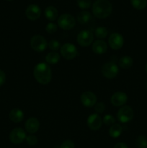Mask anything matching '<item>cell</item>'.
I'll return each mask as SVG.
<instances>
[{
  "instance_id": "obj_1",
  "label": "cell",
  "mask_w": 147,
  "mask_h": 148,
  "mask_svg": "<svg viewBox=\"0 0 147 148\" xmlns=\"http://www.w3.org/2000/svg\"><path fill=\"white\" fill-rule=\"evenodd\" d=\"M33 75L37 82L41 85H47L52 79L51 69L48 64L41 62L35 66Z\"/></svg>"
},
{
  "instance_id": "obj_2",
  "label": "cell",
  "mask_w": 147,
  "mask_h": 148,
  "mask_svg": "<svg viewBox=\"0 0 147 148\" xmlns=\"http://www.w3.org/2000/svg\"><path fill=\"white\" fill-rule=\"evenodd\" d=\"M112 6L108 0H96L92 5V12L96 17L105 19L112 13Z\"/></svg>"
},
{
  "instance_id": "obj_3",
  "label": "cell",
  "mask_w": 147,
  "mask_h": 148,
  "mask_svg": "<svg viewBox=\"0 0 147 148\" xmlns=\"http://www.w3.org/2000/svg\"><path fill=\"white\" fill-rule=\"evenodd\" d=\"M61 54L63 59L71 60L78 56V50L76 46L71 43H64L60 49Z\"/></svg>"
},
{
  "instance_id": "obj_4",
  "label": "cell",
  "mask_w": 147,
  "mask_h": 148,
  "mask_svg": "<svg viewBox=\"0 0 147 148\" xmlns=\"http://www.w3.org/2000/svg\"><path fill=\"white\" fill-rule=\"evenodd\" d=\"M119 72L118 66L114 62L105 63L102 66V74L108 79H113Z\"/></svg>"
},
{
  "instance_id": "obj_5",
  "label": "cell",
  "mask_w": 147,
  "mask_h": 148,
  "mask_svg": "<svg viewBox=\"0 0 147 148\" xmlns=\"http://www.w3.org/2000/svg\"><path fill=\"white\" fill-rule=\"evenodd\" d=\"M134 116L133 110L129 106H123L118 111L117 117L118 121L122 124H125L133 119Z\"/></svg>"
},
{
  "instance_id": "obj_6",
  "label": "cell",
  "mask_w": 147,
  "mask_h": 148,
  "mask_svg": "<svg viewBox=\"0 0 147 148\" xmlns=\"http://www.w3.org/2000/svg\"><path fill=\"white\" fill-rule=\"evenodd\" d=\"M76 24L75 19L71 14H63L58 19V25L64 30H71Z\"/></svg>"
},
{
  "instance_id": "obj_7",
  "label": "cell",
  "mask_w": 147,
  "mask_h": 148,
  "mask_svg": "<svg viewBox=\"0 0 147 148\" xmlns=\"http://www.w3.org/2000/svg\"><path fill=\"white\" fill-rule=\"evenodd\" d=\"M30 46L35 51L43 52L48 47V43L43 36L40 35H35L31 38Z\"/></svg>"
},
{
  "instance_id": "obj_8",
  "label": "cell",
  "mask_w": 147,
  "mask_h": 148,
  "mask_svg": "<svg viewBox=\"0 0 147 148\" xmlns=\"http://www.w3.org/2000/svg\"><path fill=\"white\" fill-rule=\"evenodd\" d=\"M94 40V36L92 32L87 30H84L79 32L78 34L76 40L79 46L82 47H87L90 46Z\"/></svg>"
},
{
  "instance_id": "obj_9",
  "label": "cell",
  "mask_w": 147,
  "mask_h": 148,
  "mask_svg": "<svg viewBox=\"0 0 147 148\" xmlns=\"http://www.w3.org/2000/svg\"><path fill=\"white\" fill-rule=\"evenodd\" d=\"M26 133L22 128H15L11 131L10 134V140L14 145H19L26 139Z\"/></svg>"
},
{
  "instance_id": "obj_10",
  "label": "cell",
  "mask_w": 147,
  "mask_h": 148,
  "mask_svg": "<svg viewBox=\"0 0 147 148\" xmlns=\"http://www.w3.org/2000/svg\"><path fill=\"white\" fill-rule=\"evenodd\" d=\"M110 47L113 50H118L121 49L124 44V38L121 34L118 33H113L110 36L108 39Z\"/></svg>"
},
{
  "instance_id": "obj_11",
  "label": "cell",
  "mask_w": 147,
  "mask_h": 148,
  "mask_svg": "<svg viewBox=\"0 0 147 148\" xmlns=\"http://www.w3.org/2000/svg\"><path fill=\"white\" fill-rule=\"evenodd\" d=\"M96 95L91 91H86L84 92L81 95V102L82 105L85 107H92L95 106L97 103Z\"/></svg>"
},
{
  "instance_id": "obj_12",
  "label": "cell",
  "mask_w": 147,
  "mask_h": 148,
  "mask_svg": "<svg viewBox=\"0 0 147 148\" xmlns=\"http://www.w3.org/2000/svg\"><path fill=\"white\" fill-rule=\"evenodd\" d=\"M127 101H128V95H126L125 92H122V91L115 92L110 98L112 105L117 107L123 106L126 103Z\"/></svg>"
},
{
  "instance_id": "obj_13",
  "label": "cell",
  "mask_w": 147,
  "mask_h": 148,
  "mask_svg": "<svg viewBox=\"0 0 147 148\" xmlns=\"http://www.w3.org/2000/svg\"><path fill=\"white\" fill-rule=\"evenodd\" d=\"M40 14H41V10H40V7H39L38 5H37V4H30V5L26 8L25 15L29 20H37V19L40 17Z\"/></svg>"
},
{
  "instance_id": "obj_14",
  "label": "cell",
  "mask_w": 147,
  "mask_h": 148,
  "mask_svg": "<svg viewBox=\"0 0 147 148\" xmlns=\"http://www.w3.org/2000/svg\"><path fill=\"white\" fill-rule=\"evenodd\" d=\"M102 124V119L97 114H92L88 117L87 125L90 130L96 131L100 129Z\"/></svg>"
},
{
  "instance_id": "obj_15",
  "label": "cell",
  "mask_w": 147,
  "mask_h": 148,
  "mask_svg": "<svg viewBox=\"0 0 147 148\" xmlns=\"http://www.w3.org/2000/svg\"><path fill=\"white\" fill-rule=\"evenodd\" d=\"M25 130L30 134H34L38 131L40 128V121L35 117L28 119L24 124Z\"/></svg>"
},
{
  "instance_id": "obj_16",
  "label": "cell",
  "mask_w": 147,
  "mask_h": 148,
  "mask_svg": "<svg viewBox=\"0 0 147 148\" xmlns=\"http://www.w3.org/2000/svg\"><path fill=\"white\" fill-rule=\"evenodd\" d=\"M92 49L96 54H103L108 51V44L102 40H97L92 43Z\"/></svg>"
},
{
  "instance_id": "obj_17",
  "label": "cell",
  "mask_w": 147,
  "mask_h": 148,
  "mask_svg": "<svg viewBox=\"0 0 147 148\" xmlns=\"http://www.w3.org/2000/svg\"><path fill=\"white\" fill-rule=\"evenodd\" d=\"M10 120L14 123H20L24 119V113L20 108H13L10 112Z\"/></svg>"
},
{
  "instance_id": "obj_18",
  "label": "cell",
  "mask_w": 147,
  "mask_h": 148,
  "mask_svg": "<svg viewBox=\"0 0 147 148\" xmlns=\"http://www.w3.org/2000/svg\"><path fill=\"white\" fill-rule=\"evenodd\" d=\"M45 16L50 21H54L58 17V10L53 6H48L45 10Z\"/></svg>"
},
{
  "instance_id": "obj_19",
  "label": "cell",
  "mask_w": 147,
  "mask_h": 148,
  "mask_svg": "<svg viewBox=\"0 0 147 148\" xmlns=\"http://www.w3.org/2000/svg\"><path fill=\"white\" fill-rule=\"evenodd\" d=\"M118 64L122 69H129L133 64V59L130 56H122L119 59Z\"/></svg>"
},
{
  "instance_id": "obj_20",
  "label": "cell",
  "mask_w": 147,
  "mask_h": 148,
  "mask_svg": "<svg viewBox=\"0 0 147 148\" xmlns=\"http://www.w3.org/2000/svg\"><path fill=\"white\" fill-rule=\"evenodd\" d=\"M122 132V127L118 124H114L109 130V134L112 138H118L121 135Z\"/></svg>"
},
{
  "instance_id": "obj_21",
  "label": "cell",
  "mask_w": 147,
  "mask_h": 148,
  "mask_svg": "<svg viewBox=\"0 0 147 148\" xmlns=\"http://www.w3.org/2000/svg\"><path fill=\"white\" fill-rule=\"evenodd\" d=\"M60 55L56 51H51L46 56V61L49 64H56L60 61Z\"/></svg>"
},
{
  "instance_id": "obj_22",
  "label": "cell",
  "mask_w": 147,
  "mask_h": 148,
  "mask_svg": "<svg viewBox=\"0 0 147 148\" xmlns=\"http://www.w3.org/2000/svg\"><path fill=\"white\" fill-rule=\"evenodd\" d=\"M92 19V15L87 11H82L77 16V20L80 24H86Z\"/></svg>"
},
{
  "instance_id": "obj_23",
  "label": "cell",
  "mask_w": 147,
  "mask_h": 148,
  "mask_svg": "<svg viewBox=\"0 0 147 148\" xmlns=\"http://www.w3.org/2000/svg\"><path fill=\"white\" fill-rule=\"evenodd\" d=\"M95 36L99 39H104L108 36V29L103 26H99L96 28L95 31Z\"/></svg>"
},
{
  "instance_id": "obj_24",
  "label": "cell",
  "mask_w": 147,
  "mask_h": 148,
  "mask_svg": "<svg viewBox=\"0 0 147 148\" xmlns=\"http://www.w3.org/2000/svg\"><path fill=\"white\" fill-rule=\"evenodd\" d=\"M133 7L138 10L145 9L147 6V0H131Z\"/></svg>"
},
{
  "instance_id": "obj_25",
  "label": "cell",
  "mask_w": 147,
  "mask_h": 148,
  "mask_svg": "<svg viewBox=\"0 0 147 148\" xmlns=\"http://www.w3.org/2000/svg\"><path fill=\"white\" fill-rule=\"evenodd\" d=\"M136 145L138 148H147V138L144 135L138 137L136 140Z\"/></svg>"
},
{
  "instance_id": "obj_26",
  "label": "cell",
  "mask_w": 147,
  "mask_h": 148,
  "mask_svg": "<svg viewBox=\"0 0 147 148\" xmlns=\"http://www.w3.org/2000/svg\"><path fill=\"white\" fill-rule=\"evenodd\" d=\"M48 46L50 50L56 51H58L59 49H61V43L58 40L53 39V40L49 41V43H48Z\"/></svg>"
},
{
  "instance_id": "obj_27",
  "label": "cell",
  "mask_w": 147,
  "mask_h": 148,
  "mask_svg": "<svg viewBox=\"0 0 147 148\" xmlns=\"http://www.w3.org/2000/svg\"><path fill=\"white\" fill-rule=\"evenodd\" d=\"M104 124L107 126H112L115 124V119L113 116H112L111 114H107L105 116L103 117V119H102Z\"/></svg>"
},
{
  "instance_id": "obj_28",
  "label": "cell",
  "mask_w": 147,
  "mask_h": 148,
  "mask_svg": "<svg viewBox=\"0 0 147 148\" xmlns=\"http://www.w3.org/2000/svg\"><path fill=\"white\" fill-rule=\"evenodd\" d=\"M77 5L79 8L82 9V10H85V9H88L90 7L91 4H92V1L91 0H77Z\"/></svg>"
},
{
  "instance_id": "obj_29",
  "label": "cell",
  "mask_w": 147,
  "mask_h": 148,
  "mask_svg": "<svg viewBox=\"0 0 147 148\" xmlns=\"http://www.w3.org/2000/svg\"><path fill=\"white\" fill-rule=\"evenodd\" d=\"M26 142H27V144L30 146L35 145L37 143V138L36 136L33 135V134H30V135L27 136L25 139Z\"/></svg>"
},
{
  "instance_id": "obj_30",
  "label": "cell",
  "mask_w": 147,
  "mask_h": 148,
  "mask_svg": "<svg viewBox=\"0 0 147 148\" xmlns=\"http://www.w3.org/2000/svg\"><path fill=\"white\" fill-rule=\"evenodd\" d=\"M58 26L56 25V24L53 23H49L48 24L46 25V30L48 33L49 34H52V33H54L57 30Z\"/></svg>"
},
{
  "instance_id": "obj_31",
  "label": "cell",
  "mask_w": 147,
  "mask_h": 148,
  "mask_svg": "<svg viewBox=\"0 0 147 148\" xmlns=\"http://www.w3.org/2000/svg\"><path fill=\"white\" fill-rule=\"evenodd\" d=\"M105 110V105L104 103H97L95 105V111L97 114H102Z\"/></svg>"
},
{
  "instance_id": "obj_32",
  "label": "cell",
  "mask_w": 147,
  "mask_h": 148,
  "mask_svg": "<svg viewBox=\"0 0 147 148\" xmlns=\"http://www.w3.org/2000/svg\"><path fill=\"white\" fill-rule=\"evenodd\" d=\"M75 145L73 141L70 140H65L64 142L62 143V144L61 145L60 148H74Z\"/></svg>"
},
{
  "instance_id": "obj_33",
  "label": "cell",
  "mask_w": 147,
  "mask_h": 148,
  "mask_svg": "<svg viewBox=\"0 0 147 148\" xmlns=\"http://www.w3.org/2000/svg\"><path fill=\"white\" fill-rule=\"evenodd\" d=\"M6 81V75L5 72L3 70L0 69V87L4 84Z\"/></svg>"
},
{
  "instance_id": "obj_34",
  "label": "cell",
  "mask_w": 147,
  "mask_h": 148,
  "mask_svg": "<svg viewBox=\"0 0 147 148\" xmlns=\"http://www.w3.org/2000/svg\"><path fill=\"white\" fill-rule=\"evenodd\" d=\"M113 148H128L127 145L124 143H118Z\"/></svg>"
},
{
  "instance_id": "obj_35",
  "label": "cell",
  "mask_w": 147,
  "mask_h": 148,
  "mask_svg": "<svg viewBox=\"0 0 147 148\" xmlns=\"http://www.w3.org/2000/svg\"><path fill=\"white\" fill-rule=\"evenodd\" d=\"M145 70H146V74H147V62H146V66H145Z\"/></svg>"
},
{
  "instance_id": "obj_36",
  "label": "cell",
  "mask_w": 147,
  "mask_h": 148,
  "mask_svg": "<svg viewBox=\"0 0 147 148\" xmlns=\"http://www.w3.org/2000/svg\"><path fill=\"white\" fill-rule=\"evenodd\" d=\"M7 1H12V0H7Z\"/></svg>"
},
{
  "instance_id": "obj_37",
  "label": "cell",
  "mask_w": 147,
  "mask_h": 148,
  "mask_svg": "<svg viewBox=\"0 0 147 148\" xmlns=\"http://www.w3.org/2000/svg\"><path fill=\"white\" fill-rule=\"evenodd\" d=\"M146 88H147V82H146Z\"/></svg>"
}]
</instances>
